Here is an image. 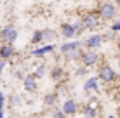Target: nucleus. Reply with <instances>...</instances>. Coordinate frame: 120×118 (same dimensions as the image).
<instances>
[{
	"mask_svg": "<svg viewBox=\"0 0 120 118\" xmlns=\"http://www.w3.org/2000/svg\"><path fill=\"white\" fill-rule=\"evenodd\" d=\"M117 118H120V109H118V116H117Z\"/></svg>",
	"mask_w": 120,
	"mask_h": 118,
	"instance_id": "obj_30",
	"label": "nucleus"
},
{
	"mask_svg": "<svg viewBox=\"0 0 120 118\" xmlns=\"http://www.w3.org/2000/svg\"><path fill=\"white\" fill-rule=\"evenodd\" d=\"M31 43H42V35H40V31H35V33H33Z\"/></svg>",
	"mask_w": 120,
	"mask_h": 118,
	"instance_id": "obj_21",
	"label": "nucleus"
},
{
	"mask_svg": "<svg viewBox=\"0 0 120 118\" xmlns=\"http://www.w3.org/2000/svg\"><path fill=\"white\" fill-rule=\"evenodd\" d=\"M4 104H5V94L0 92V108H4Z\"/></svg>",
	"mask_w": 120,
	"mask_h": 118,
	"instance_id": "obj_26",
	"label": "nucleus"
},
{
	"mask_svg": "<svg viewBox=\"0 0 120 118\" xmlns=\"http://www.w3.org/2000/svg\"><path fill=\"white\" fill-rule=\"evenodd\" d=\"M82 64H84V68H89V66H94V64L98 63L99 59V54L96 50H85L82 52Z\"/></svg>",
	"mask_w": 120,
	"mask_h": 118,
	"instance_id": "obj_2",
	"label": "nucleus"
},
{
	"mask_svg": "<svg viewBox=\"0 0 120 118\" xmlns=\"http://www.w3.org/2000/svg\"><path fill=\"white\" fill-rule=\"evenodd\" d=\"M4 70H5V61H4V59H0V75L4 73Z\"/></svg>",
	"mask_w": 120,
	"mask_h": 118,
	"instance_id": "obj_27",
	"label": "nucleus"
},
{
	"mask_svg": "<svg viewBox=\"0 0 120 118\" xmlns=\"http://www.w3.org/2000/svg\"><path fill=\"white\" fill-rule=\"evenodd\" d=\"M98 23H99V18L96 14H85L84 21H82V26L85 30H94V28H98Z\"/></svg>",
	"mask_w": 120,
	"mask_h": 118,
	"instance_id": "obj_6",
	"label": "nucleus"
},
{
	"mask_svg": "<svg viewBox=\"0 0 120 118\" xmlns=\"http://www.w3.org/2000/svg\"><path fill=\"white\" fill-rule=\"evenodd\" d=\"M57 103V94H45L44 96V104L45 106H54Z\"/></svg>",
	"mask_w": 120,
	"mask_h": 118,
	"instance_id": "obj_16",
	"label": "nucleus"
},
{
	"mask_svg": "<svg viewBox=\"0 0 120 118\" xmlns=\"http://www.w3.org/2000/svg\"><path fill=\"white\" fill-rule=\"evenodd\" d=\"M103 40H105V36H103V35H92V36H89V38H85L84 43H85V47H87V49L94 50V49L101 47Z\"/></svg>",
	"mask_w": 120,
	"mask_h": 118,
	"instance_id": "obj_4",
	"label": "nucleus"
},
{
	"mask_svg": "<svg viewBox=\"0 0 120 118\" xmlns=\"http://www.w3.org/2000/svg\"><path fill=\"white\" fill-rule=\"evenodd\" d=\"M99 14H101L103 19H111L117 16V9H115L111 4H103L101 9H99Z\"/></svg>",
	"mask_w": 120,
	"mask_h": 118,
	"instance_id": "obj_5",
	"label": "nucleus"
},
{
	"mask_svg": "<svg viewBox=\"0 0 120 118\" xmlns=\"http://www.w3.org/2000/svg\"><path fill=\"white\" fill-rule=\"evenodd\" d=\"M9 104H11V108H14V106H19L21 104V97L19 96H11V99H9Z\"/></svg>",
	"mask_w": 120,
	"mask_h": 118,
	"instance_id": "obj_20",
	"label": "nucleus"
},
{
	"mask_svg": "<svg viewBox=\"0 0 120 118\" xmlns=\"http://www.w3.org/2000/svg\"><path fill=\"white\" fill-rule=\"evenodd\" d=\"M0 35H2V38L7 42V45H12V43L16 42V38H18V30L12 28V26H5L0 31Z\"/></svg>",
	"mask_w": 120,
	"mask_h": 118,
	"instance_id": "obj_3",
	"label": "nucleus"
},
{
	"mask_svg": "<svg viewBox=\"0 0 120 118\" xmlns=\"http://www.w3.org/2000/svg\"><path fill=\"white\" fill-rule=\"evenodd\" d=\"M23 85H24V89H26L28 92H35L37 90V80L33 78V75L24 76L23 78Z\"/></svg>",
	"mask_w": 120,
	"mask_h": 118,
	"instance_id": "obj_8",
	"label": "nucleus"
},
{
	"mask_svg": "<svg viewBox=\"0 0 120 118\" xmlns=\"http://www.w3.org/2000/svg\"><path fill=\"white\" fill-rule=\"evenodd\" d=\"M63 75H64V71H63V68H61V66H54V68L51 70V76H52V80H59Z\"/></svg>",
	"mask_w": 120,
	"mask_h": 118,
	"instance_id": "obj_17",
	"label": "nucleus"
},
{
	"mask_svg": "<svg viewBox=\"0 0 120 118\" xmlns=\"http://www.w3.org/2000/svg\"><path fill=\"white\" fill-rule=\"evenodd\" d=\"M61 111L64 113V116H68V115H75V113H77V103H75L73 99L64 101V104H63V108H61Z\"/></svg>",
	"mask_w": 120,
	"mask_h": 118,
	"instance_id": "obj_7",
	"label": "nucleus"
},
{
	"mask_svg": "<svg viewBox=\"0 0 120 118\" xmlns=\"http://www.w3.org/2000/svg\"><path fill=\"white\" fill-rule=\"evenodd\" d=\"M98 82H99L98 76H92V78L85 80V83H84V90H85V92H89V90H98V89H99Z\"/></svg>",
	"mask_w": 120,
	"mask_h": 118,
	"instance_id": "obj_11",
	"label": "nucleus"
},
{
	"mask_svg": "<svg viewBox=\"0 0 120 118\" xmlns=\"http://www.w3.org/2000/svg\"><path fill=\"white\" fill-rule=\"evenodd\" d=\"M28 118H35V116H28Z\"/></svg>",
	"mask_w": 120,
	"mask_h": 118,
	"instance_id": "obj_31",
	"label": "nucleus"
},
{
	"mask_svg": "<svg viewBox=\"0 0 120 118\" xmlns=\"http://www.w3.org/2000/svg\"><path fill=\"white\" fill-rule=\"evenodd\" d=\"M54 50V45H44L40 49H35V50L31 52V56H37V57H44L45 54H49V52Z\"/></svg>",
	"mask_w": 120,
	"mask_h": 118,
	"instance_id": "obj_13",
	"label": "nucleus"
},
{
	"mask_svg": "<svg viewBox=\"0 0 120 118\" xmlns=\"http://www.w3.org/2000/svg\"><path fill=\"white\" fill-rule=\"evenodd\" d=\"M118 61H120V54H118Z\"/></svg>",
	"mask_w": 120,
	"mask_h": 118,
	"instance_id": "obj_32",
	"label": "nucleus"
},
{
	"mask_svg": "<svg viewBox=\"0 0 120 118\" xmlns=\"http://www.w3.org/2000/svg\"><path fill=\"white\" fill-rule=\"evenodd\" d=\"M0 118H5L4 116V108H0Z\"/></svg>",
	"mask_w": 120,
	"mask_h": 118,
	"instance_id": "obj_28",
	"label": "nucleus"
},
{
	"mask_svg": "<svg viewBox=\"0 0 120 118\" xmlns=\"http://www.w3.org/2000/svg\"><path fill=\"white\" fill-rule=\"evenodd\" d=\"M80 47V43L78 42H68V43H63V45L59 47V50L63 52V54H68L70 50H73V49H78Z\"/></svg>",
	"mask_w": 120,
	"mask_h": 118,
	"instance_id": "obj_15",
	"label": "nucleus"
},
{
	"mask_svg": "<svg viewBox=\"0 0 120 118\" xmlns=\"http://www.w3.org/2000/svg\"><path fill=\"white\" fill-rule=\"evenodd\" d=\"M40 35H42V42H52V40H56L57 33L54 30H51V28H45V30L40 31Z\"/></svg>",
	"mask_w": 120,
	"mask_h": 118,
	"instance_id": "obj_10",
	"label": "nucleus"
},
{
	"mask_svg": "<svg viewBox=\"0 0 120 118\" xmlns=\"http://www.w3.org/2000/svg\"><path fill=\"white\" fill-rule=\"evenodd\" d=\"M12 54H14V49H12V45H7V43H5V45L0 47V59L5 61V59H9Z\"/></svg>",
	"mask_w": 120,
	"mask_h": 118,
	"instance_id": "obj_14",
	"label": "nucleus"
},
{
	"mask_svg": "<svg viewBox=\"0 0 120 118\" xmlns=\"http://www.w3.org/2000/svg\"><path fill=\"white\" fill-rule=\"evenodd\" d=\"M73 28H75V35H80L82 31H84V26H82V24H73Z\"/></svg>",
	"mask_w": 120,
	"mask_h": 118,
	"instance_id": "obj_24",
	"label": "nucleus"
},
{
	"mask_svg": "<svg viewBox=\"0 0 120 118\" xmlns=\"http://www.w3.org/2000/svg\"><path fill=\"white\" fill-rule=\"evenodd\" d=\"M84 116H85V118H96V116H98V109H96V101H90V103L87 104V106H85Z\"/></svg>",
	"mask_w": 120,
	"mask_h": 118,
	"instance_id": "obj_9",
	"label": "nucleus"
},
{
	"mask_svg": "<svg viewBox=\"0 0 120 118\" xmlns=\"http://www.w3.org/2000/svg\"><path fill=\"white\" fill-rule=\"evenodd\" d=\"M61 35H63L64 38H71V36H75V28H73V24L64 23L63 26H61Z\"/></svg>",
	"mask_w": 120,
	"mask_h": 118,
	"instance_id": "obj_12",
	"label": "nucleus"
},
{
	"mask_svg": "<svg viewBox=\"0 0 120 118\" xmlns=\"http://www.w3.org/2000/svg\"><path fill=\"white\" fill-rule=\"evenodd\" d=\"M45 75H47V66L44 64V66H38V68H37V71L33 73V78L38 80V78H44Z\"/></svg>",
	"mask_w": 120,
	"mask_h": 118,
	"instance_id": "obj_18",
	"label": "nucleus"
},
{
	"mask_svg": "<svg viewBox=\"0 0 120 118\" xmlns=\"http://www.w3.org/2000/svg\"><path fill=\"white\" fill-rule=\"evenodd\" d=\"M108 118H117V116H113V115H110V116H108Z\"/></svg>",
	"mask_w": 120,
	"mask_h": 118,
	"instance_id": "obj_29",
	"label": "nucleus"
},
{
	"mask_svg": "<svg viewBox=\"0 0 120 118\" xmlns=\"http://www.w3.org/2000/svg\"><path fill=\"white\" fill-rule=\"evenodd\" d=\"M115 78H117V73L113 71V68H111V66L103 64V66L99 68V76H98V80H103L105 83H110V82H113Z\"/></svg>",
	"mask_w": 120,
	"mask_h": 118,
	"instance_id": "obj_1",
	"label": "nucleus"
},
{
	"mask_svg": "<svg viewBox=\"0 0 120 118\" xmlns=\"http://www.w3.org/2000/svg\"><path fill=\"white\" fill-rule=\"evenodd\" d=\"M75 75H77V76H84V75H87V70H85L84 66H82V68H77Z\"/></svg>",
	"mask_w": 120,
	"mask_h": 118,
	"instance_id": "obj_23",
	"label": "nucleus"
},
{
	"mask_svg": "<svg viewBox=\"0 0 120 118\" xmlns=\"http://www.w3.org/2000/svg\"><path fill=\"white\" fill-rule=\"evenodd\" d=\"M82 57V50L80 49H73V50L68 52V59L70 61H75V59H80Z\"/></svg>",
	"mask_w": 120,
	"mask_h": 118,
	"instance_id": "obj_19",
	"label": "nucleus"
},
{
	"mask_svg": "<svg viewBox=\"0 0 120 118\" xmlns=\"http://www.w3.org/2000/svg\"><path fill=\"white\" fill-rule=\"evenodd\" d=\"M52 118H66V116H64V113L61 111V109H54V111H52Z\"/></svg>",
	"mask_w": 120,
	"mask_h": 118,
	"instance_id": "obj_22",
	"label": "nucleus"
},
{
	"mask_svg": "<svg viewBox=\"0 0 120 118\" xmlns=\"http://www.w3.org/2000/svg\"><path fill=\"white\" fill-rule=\"evenodd\" d=\"M111 31H120V21H117V23H113L111 24V28H110Z\"/></svg>",
	"mask_w": 120,
	"mask_h": 118,
	"instance_id": "obj_25",
	"label": "nucleus"
}]
</instances>
